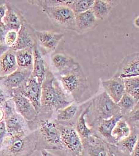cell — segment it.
Returning <instances> with one entry per match:
<instances>
[{
  "mask_svg": "<svg viewBox=\"0 0 139 156\" xmlns=\"http://www.w3.org/2000/svg\"><path fill=\"white\" fill-rule=\"evenodd\" d=\"M16 112L24 118L27 122H34L38 116V113L31 101L25 97L13 94L12 98Z\"/></svg>",
  "mask_w": 139,
  "mask_h": 156,
  "instance_id": "8fae6325",
  "label": "cell"
},
{
  "mask_svg": "<svg viewBox=\"0 0 139 156\" xmlns=\"http://www.w3.org/2000/svg\"><path fill=\"white\" fill-rule=\"evenodd\" d=\"M37 150H61L63 147L60 140V132L55 121L50 119L41 120L37 122Z\"/></svg>",
  "mask_w": 139,
  "mask_h": 156,
  "instance_id": "277c9868",
  "label": "cell"
},
{
  "mask_svg": "<svg viewBox=\"0 0 139 156\" xmlns=\"http://www.w3.org/2000/svg\"><path fill=\"white\" fill-rule=\"evenodd\" d=\"M7 135V130L4 120L0 122V149L2 147L4 139Z\"/></svg>",
  "mask_w": 139,
  "mask_h": 156,
  "instance_id": "e575fe53",
  "label": "cell"
},
{
  "mask_svg": "<svg viewBox=\"0 0 139 156\" xmlns=\"http://www.w3.org/2000/svg\"><path fill=\"white\" fill-rule=\"evenodd\" d=\"M4 120V112L1 106H0V122Z\"/></svg>",
  "mask_w": 139,
  "mask_h": 156,
  "instance_id": "b9f144b4",
  "label": "cell"
},
{
  "mask_svg": "<svg viewBox=\"0 0 139 156\" xmlns=\"http://www.w3.org/2000/svg\"><path fill=\"white\" fill-rule=\"evenodd\" d=\"M90 112H91L93 115L94 121L99 119H109L121 114L118 105L104 91L92 100L90 103Z\"/></svg>",
  "mask_w": 139,
  "mask_h": 156,
  "instance_id": "5b68a950",
  "label": "cell"
},
{
  "mask_svg": "<svg viewBox=\"0 0 139 156\" xmlns=\"http://www.w3.org/2000/svg\"><path fill=\"white\" fill-rule=\"evenodd\" d=\"M17 38V32L12 30H9L5 35V44L10 48L12 47L16 41Z\"/></svg>",
  "mask_w": 139,
  "mask_h": 156,
  "instance_id": "d6a6232c",
  "label": "cell"
},
{
  "mask_svg": "<svg viewBox=\"0 0 139 156\" xmlns=\"http://www.w3.org/2000/svg\"><path fill=\"white\" fill-rule=\"evenodd\" d=\"M138 103L139 101L125 93L117 104L120 108L121 114L124 117L132 112Z\"/></svg>",
  "mask_w": 139,
  "mask_h": 156,
  "instance_id": "f1b7e54d",
  "label": "cell"
},
{
  "mask_svg": "<svg viewBox=\"0 0 139 156\" xmlns=\"http://www.w3.org/2000/svg\"><path fill=\"white\" fill-rule=\"evenodd\" d=\"M139 16L137 17H136L135 19H134V25H135V26L136 27H139Z\"/></svg>",
  "mask_w": 139,
  "mask_h": 156,
  "instance_id": "7bdbcfd3",
  "label": "cell"
},
{
  "mask_svg": "<svg viewBox=\"0 0 139 156\" xmlns=\"http://www.w3.org/2000/svg\"><path fill=\"white\" fill-rule=\"evenodd\" d=\"M35 34L41 46L49 51H54L64 36L63 34L50 31H35Z\"/></svg>",
  "mask_w": 139,
  "mask_h": 156,
  "instance_id": "2e32d148",
  "label": "cell"
},
{
  "mask_svg": "<svg viewBox=\"0 0 139 156\" xmlns=\"http://www.w3.org/2000/svg\"><path fill=\"white\" fill-rule=\"evenodd\" d=\"M7 10V5L6 4L0 5V23L2 22V20L5 15Z\"/></svg>",
  "mask_w": 139,
  "mask_h": 156,
  "instance_id": "74e56055",
  "label": "cell"
},
{
  "mask_svg": "<svg viewBox=\"0 0 139 156\" xmlns=\"http://www.w3.org/2000/svg\"><path fill=\"white\" fill-rule=\"evenodd\" d=\"M7 130L6 136H26L27 133V122L16 112L4 117Z\"/></svg>",
  "mask_w": 139,
  "mask_h": 156,
  "instance_id": "30bf717a",
  "label": "cell"
},
{
  "mask_svg": "<svg viewBox=\"0 0 139 156\" xmlns=\"http://www.w3.org/2000/svg\"><path fill=\"white\" fill-rule=\"evenodd\" d=\"M33 47L15 51L18 69L32 72L34 65Z\"/></svg>",
  "mask_w": 139,
  "mask_h": 156,
  "instance_id": "603a6c76",
  "label": "cell"
},
{
  "mask_svg": "<svg viewBox=\"0 0 139 156\" xmlns=\"http://www.w3.org/2000/svg\"><path fill=\"white\" fill-rule=\"evenodd\" d=\"M41 86L42 84L39 83L35 78L31 76L21 87L11 92V98L13 94H19L25 97L34 105L38 114L41 108Z\"/></svg>",
  "mask_w": 139,
  "mask_h": 156,
  "instance_id": "ba28073f",
  "label": "cell"
},
{
  "mask_svg": "<svg viewBox=\"0 0 139 156\" xmlns=\"http://www.w3.org/2000/svg\"><path fill=\"white\" fill-rule=\"evenodd\" d=\"M9 30L2 22L0 23V44H5V35Z\"/></svg>",
  "mask_w": 139,
  "mask_h": 156,
  "instance_id": "d590c367",
  "label": "cell"
},
{
  "mask_svg": "<svg viewBox=\"0 0 139 156\" xmlns=\"http://www.w3.org/2000/svg\"><path fill=\"white\" fill-rule=\"evenodd\" d=\"M17 69L15 51L9 49L0 57V78L12 74Z\"/></svg>",
  "mask_w": 139,
  "mask_h": 156,
  "instance_id": "d6986e66",
  "label": "cell"
},
{
  "mask_svg": "<svg viewBox=\"0 0 139 156\" xmlns=\"http://www.w3.org/2000/svg\"><path fill=\"white\" fill-rule=\"evenodd\" d=\"M113 1L96 0L94 1L91 10L97 19H104L110 13L113 7Z\"/></svg>",
  "mask_w": 139,
  "mask_h": 156,
  "instance_id": "4316f807",
  "label": "cell"
},
{
  "mask_svg": "<svg viewBox=\"0 0 139 156\" xmlns=\"http://www.w3.org/2000/svg\"><path fill=\"white\" fill-rule=\"evenodd\" d=\"M34 54V65L32 70L31 76L35 78L41 84L45 79L47 70L46 62L42 54L39 51L37 44L33 47Z\"/></svg>",
  "mask_w": 139,
  "mask_h": 156,
  "instance_id": "ffe728a7",
  "label": "cell"
},
{
  "mask_svg": "<svg viewBox=\"0 0 139 156\" xmlns=\"http://www.w3.org/2000/svg\"><path fill=\"white\" fill-rule=\"evenodd\" d=\"M131 132V129L129 124L124 117H122L115 124L111 135L114 141L116 144L128 136L130 134Z\"/></svg>",
  "mask_w": 139,
  "mask_h": 156,
  "instance_id": "83f0119b",
  "label": "cell"
},
{
  "mask_svg": "<svg viewBox=\"0 0 139 156\" xmlns=\"http://www.w3.org/2000/svg\"><path fill=\"white\" fill-rule=\"evenodd\" d=\"M60 83L63 90L73 100L79 103L86 91L88 88L87 80L80 66L63 72L61 74Z\"/></svg>",
  "mask_w": 139,
  "mask_h": 156,
  "instance_id": "3957f363",
  "label": "cell"
},
{
  "mask_svg": "<svg viewBox=\"0 0 139 156\" xmlns=\"http://www.w3.org/2000/svg\"><path fill=\"white\" fill-rule=\"evenodd\" d=\"M10 97L8 95H6V93L0 88V106H2L7 100L10 99Z\"/></svg>",
  "mask_w": 139,
  "mask_h": 156,
  "instance_id": "8d00e7d4",
  "label": "cell"
},
{
  "mask_svg": "<svg viewBox=\"0 0 139 156\" xmlns=\"http://www.w3.org/2000/svg\"><path fill=\"white\" fill-rule=\"evenodd\" d=\"M41 87V108L37 116L41 117L39 120L49 119L54 110L57 112L74 102L69 100V97L50 71L47 72Z\"/></svg>",
  "mask_w": 139,
  "mask_h": 156,
  "instance_id": "6da1fadb",
  "label": "cell"
},
{
  "mask_svg": "<svg viewBox=\"0 0 139 156\" xmlns=\"http://www.w3.org/2000/svg\"><path fill=\"white\" fill-rule=\"evenodd\" d=\"M37 131L26 136H6L0 149V156H30L37 150Z\"/></svg>",
  "mask_w": 139,
  "mask_h": 156,
  "instance_id": "7a4b0ae2",
  "label": "cell"
},
{
  "mask_svg": "<svg viewBox=\"0 0 139 156\" xmlns=\"http://www.w3.org/2000/svg\"><path fill=\"white\" fill-rule=\"evenodd\" d=\"M126 93L139 101V76L123 79Z\"/></svg>",
  "mask_w": 139,
  "mask_h": 156,
  "instance_id": "f546056e",
  "label": "cell"
},
{
  "mask_svg": "<svg viewBox=\"0 0 139 156\" xmlns=\"http://www.w3.org/2000/svg\"><path fill=\"white\" fill-rule=\"evenodd\" d=\"M122 117H123V115L119 114L109 119H99L93 121L91 129L94 135L108 144L115 145L116 143L112 137L111 133L115 124Z\"/></svg>",
  "mask_w": 139,
  "mask_h": 156,
  "instance_id": "9c48e42d",
  "label": "cell"
},
{
  "mask_svg": "<svg viewBox=\"0 0 139 156\" xmlns=\"http://www.w3.org/2000/svg\"><path fill=\"white\" fill-rule=\"evenodd\" d=\"M35 39L31 33H30L28 27L24 22L19 30L17 32V38L16 42L9 49L14 51H17L27 48L33 47L35 45Z\"/></svg>",
  "mask_w": 139,
  "mask_h": 156,
  "instance_id": "ac0fdd59",
  "label": "cell"
},
{
  "mask_svg": "<svg viewBox=\"0 0 139 156\" xmlns=\"http://www.w3.org/2000/svg\"><path fill=\"white\" fill-rule=\"evenodd\" d=\"M94 0H74L71 9L75 14L83 13L91 9Z\"/></svg>",
  "mask_w": 139,
  "mask_h": 156,
  "instance_id": "4dcf8cb0",
  "label": "cell"
},
{
  "mask_svg": "<svg viewBox=\"0 0 139 156\" xmlns=\"http://www.w3.org/2000/svg\"><path fill=\"white\" fill-rule=\"evenodd\" d=\"M79 107L78 105L73 102L56 112V119L55 122L59 125L74 126L72 123H73V120L76 116Z\"/></svg>",
  "mask_w": 139,
  "mask_h": 156,
  "instance_id": "44dd1931",
  "label": "cell"
},
{
  "mask_svg": "<svg viewBox=\"0 0 139 156\" xmlns=\"http://www.w3.org/2000/svg\"><path fill=\"white\" fill-rule=\"evenodd\" d=\"M9 49V48L5 44H0V57Z\"/></svg>",
  "mask_w": 139,
  "mask_h": 156,
  "instance_id": "f35d334b",
  "label": "cell"
},
{
  "mask_svg": "<svg viewBox=\"0 0 139 156\" xmlns=\"http://www.w3.org/2000/svg\"><path fill=\"white\" fill-rule=\"evenodd\" d=\"M31 71L17 69L12 74L4 78H0L1 79H2L4 88L6 90L10 97L11 92L21 87L31 76Z\"/></svg>",
  "mask_w": 139,
  "mask_h": 156,
  "instance_id": "5bb4252c",
  "label": "cell"
},
{
  "mask_svg": "<svg viewBox=\"0 0 139 156\" xmlns=\"http://www.w3.org/2000/svg\"><path fill=\"white\" fill-rule=\"evenodd\" d=\"M41 151V156H56L50 152H49L47 150H42Z\"/></svg>",
  "mask_w": 139,
  "mask_h": 156,
  "instance_id": "60d3db41",
  "label": "cell"
},
{
  "mask_svg": "<svg viewBox=\"0 0 139 156\" xmlns=\"http://www.w3.org/2000/svg\"><path fill=\"white\" fill-rule=\"evenodd\" d=\"M41 9L55 24L63 29L75 30V13L70 7L59 5L42 7Z\"/></svg>",
  "mask_w": 139,
  "mask_h": 156,
  "instance_id": "52a82bcc",
  "label": "cell"
},
{
  "mask_svg": "<svg viewBox=\"0 0 139 156\" xmlns=\"http://www.w3.org/2000/svg\"><path fill=\"white\" fill-rule=\"evenodd\" d=\"M130 156H139V143L136 145L134 150H133Z\"/></svg>",
  "mask_w": 139,
  "mask_h": 156,
  "instance_id": "ab89813d",
  "label": "cell"
},
{
  "mask_svg": "<svg viewBox=\"0 0 139 156\" xmlns=\"http://www.w3.org/2000/svg\"><path fill=\"white\" fill-rule=\"evenodd\" d=\"M53 65L59 71L64 72L75 68L78 64L71 57L62 53H57L51 57Z\"/></svg>",
  "mask_w": 139,
  "mask_h": 156,
  "instance_id": "d4e9b609",
  "label": "cell"
},
{
  "mask_svg": "<svg viewBox=\"0 0 139 156\" xmlns=\"http://www.w3.org/2000/svg\"><path fill=\"white\" fill-rule=\"evenodd\" d=\"M116 75L124 78L139 76V52L126 57L119 66Z\"/></svg>",
  "mask_w": 139,
  "mask_h": 156,
  "instance_id": "9a60e30c",
  "label": "cell"
},
{
  "mask_svg": "<svg viewBox=\"0 0 139 156\" xmlns=\"http://www.w3.org/2000/svg\"><path fill=\"white\" fill-rule=\"evenodd\" d=\"M108 156H130L121 151L116 145L108 144Z\"/></svg>",
  "mask_w": 139,
  "mask_h": 156,
  "instance_id": "836d02e7",
  "label": "cell"
},
{
  "mask_svg": "<svg viewBox=\"0 0 139 156\" xmlns=\"http://www.w3.org/2000/svg\"><path fill=\"white\" fill-rule=\"evenodd\" d=\"M83 151L81 156H108V144L94 136L82 141Z\"/></svg>",
  "mask_w": 139,
  "mask_h": 156,
  "instance_id": "7c38bea8",
  "label": "cell"
},
{
  "mask_svg": "<svg viewBox=\"0 0 139 156\" xmlns=\"http://www.w3.org/2000/svg\"><path fill=\"white\" fill-rule=\"evenodd\" d=\"M57 125L60 132L63 150L71 156H81L83 151V144L75 126Z\"/></svg>",
  "mask_w": 139,
  "mask_h": 156,
  "instance_id": "8992f818",
  "label": "cell"
},
{
  "mask_svg": "<svg viewBox=\"0 0 139 156\" xmlns=\"http://www.w3.org/2000/svg\"><path fill=\"white\" fill-rule=\"evenodd\" d=\"M101 84L104 92L116 104L126 93L123 79L117 75L102 81Z\"/></svg>",
  "mask_w": 139,
  "mask_h": 156,
  "instance_id": "4fadbf2b",
  "label": "cell"
},
{
  "mask_svg": "<svg viewBox=\"0 0 139 156\" xmlns=\"http://www.w3.org/2000/svg\"><path fill=\"white\" fill-rule=\"evenodd\" d=\"M29 2L33 3L38 6L42 7H56L59 5H66L71 7L74 1L71 0H44V1H29Z\"/></svg>",
  "mask_w": 139,
  "mask_h": 156,
  "instance_id": "1f68e13d",
  "label": "cell"
},
{
  "mask_svg": "<svg viewBox=\"0 0 139 156\" xmlns=\"http://www.w3.org/2000/svg\"><path fill=\"white\" fill-rule=\"evenodd\" d=\"M130 134L116 144V147L123 153L131 155L139 141V127L131 128Z\"/></svg>",
  "mask_w": 139,
  "mask_h": 156,
  "instance_id": "7402d4cb",
  "label": "cell"
},
{
  "mask_svg": "<svg viewBox=\"0 0 139 156\" xmlns=\"http://www.w3.org/2000/svg\"><path fill=\"white\" fill-rule=\"evenodd\" d=\"M97 20L91 9L83 13L75 14V30L79 33L85 32L95 27Z\"/></svg>",
  "mask_w": 139,
  "mask_h": 156,
  "instance_id": "e0dca14e",
  "label": "cell"
},
{
  "mask_svg": "<svg viewBox=\"0 0 139 156\" xmlns=\"http://www.w3.org/2000/svg\"><path fill=\"white\" fill-rule=\"evenodd\" d=\"M89 110L90 104L80 114L75 125V129L82 141L89 138V137L94 135L93 129L88 126V123L86 120V116L89 113Z\"/></svg>",
  "mask_w": 139,
  "mask_h": 156,
  "instance_id": "cb8c5ba5",
  "label": "cell"
},
{
  "mask_svg": "<svg viewBox=\"0 0 139 156\" xmlns=\"http://www.w3.org/2000/svg\"><path fill=\"white\" fill-rule=\"evenodd\" d=\"M2 23L9 30L18 32L24 23V21H22L18 13L13 9L7 6V10L2 20Z\"/></svg>",
  "mask_w": 139,
  "mask_h": 156,
  "instance_id": "484cf974",
  "label": "cell"
}]
</instances>
